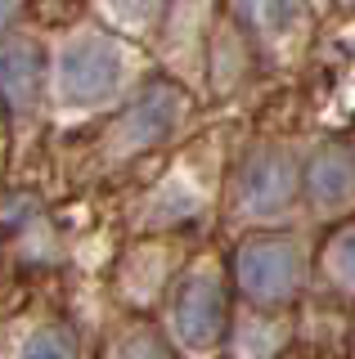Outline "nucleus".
Instances as JSON below:
<instances>
[{
  "instance_id": "f257e3e1",
  "label": "nucleus",
  "mask_w": 355,
  "mask_h": 359,
  "mask_svg": "<svg viewBox=\"0 0 355 359\" xmlns=\"http://www.w3.org/2000/svg\"><path fill=\"white\" fill-rule=\"evenodd\" d=\"M144 81L140 50L86 18L50 45V104L59 112H108Z\"/></svg>"
},
{
  "instance_id": "f03ea898",
  "label": "nucleus",
  "mask_w": 355,
  "mask_h": 359,
  "mask_svg": "<svg viewBox=\"0 0 355 359\" xmlns=\"http://www.w3.org/2000/svg\"><path fill=\"white\" fill-rule=\"evenodd\" d=\"M189 112H194V90L166 72H153L104 117V126L95 135V153L104 157V166L140 162V157L166 149L185 130Z\"/></svg>"
},
{
  "instance_id": "7ed1b4c3",
  "label": "nucleus",
  "mask_w": 355,
  "mask_h": 359,
  "mask_svg": "<svg viewBox=\"0 0 355 359\" xmlns=\"http://www.w3.org/2000/svg\"><path fill=\"white\" fill-rule=\"evenodd\" d=\"M229 274L212 261H194L171 278L166 292V328L171 346L189 355H216L229 341L234 328V297H229Z\"/></svg>"
},
{
  "instance_id": "20e7f679",
  "label": "nucleus",
  "mask_w": 355,
  "mask_h": 359,
  "mask_svg": "<svg viewBox=\"0 0 355 359\" xmlns=\"http://www.w3.org/2000/svg\"><path fill=\"white\" fill-rule=\"evenodd\" d=\"M229 283L248 306L257 310H279L302 292L306 283V252L293 233L257 229L239 238L229 256Z\"/></svg>"
},
{
  "instance_id": "39448f33",
  "label": "nucleus",
  "mask_w": 355,
  "mask_h": 359,
  "mask_svg": "<svg viewBox=\"0 0 355 359\" xmlns=\"http://www.w3.org/2000/svg\"><path fill=\"white\" fill-rule=\"evenodd\" d=\"M229 198L243 220H274L302 198V162L283 144H252L229 175Z\"/></svg>"
},
{
  "instance_id": "423d86ee",
  "label": "nucleus",
  "mask_w": 355,
  "mask_h": 359,
  "mask_svg": "<svg viewBox=\"0 0 355 359\" xmlns=\"http://www.w3.org/2000/svg\"><path fill=\"white\" fill-rule=\"evenodd\" d=\"M50 108V45L27 27L0 36V112L14 121H36Z\"/></svg>"
},
{
  "instance_id": "0eeeda50",
  "label": "nucleus",
  "mask_w": 355,
  "mask_h": 359,
  "mask_svg": "<svg viewBox=\"0 0 355 359\" xmlns=\"http://www.w3.org/2000/svg\"><path fill=\"white\" fill-rule=\"evenodd\" d=\"M225 14L234 18V27L248 36V45L257 50V59L297 45L310 27L306 0H225Z\"/></svg>"
},
{
  "instance_id": "6e6552de",
  "label": "nucleus",
  "mask_w": 355,
  "mask_h": 359,
  "mask_svg": "<svg viewBox=\"0 0 355 359\" xmlns=\"http://www.w3.org/2000/svg\"><path fill=\"white\" fill-rule=\"evenodd\" d=\"M302 194L310 198V207L319 211H342L355 198V149L342 140H328L310 153V162L302 166Z\"/></svg>"
},
{
  "instance_id": "1a4fd4ad",
  "label": "nucleus",
  "mask_w": 355,
  "mask_h": 359,
  "mask_svg": "<svg viewBox=\"0 0 355 359\" xmlns=\"http://www.w3.org/2000/svg\"><path fill=\"white\" fill-rule=\"evenodd\" d=\"M171 5L175 0H95V22L144 50V45H158Z\"/></svg>"
},
{
  "instance_id": "9d476101",
  "label": "nucleus",
  "mask_w": 355,
  "mask_h": 359,
  "mask_svg": "<svg viewBox=\"0 0 355 359\" xmlns=\"http://www.w3.org/2000/svg\"><path fill=\"white\" fill-rule=\"evenodd\" d=\"M18 359H81V346L68 323H36L18 341Z\"/></svg>"
},
{
  "instance_id": "9b49d317",
  "label": "nucleus",
  "mask_w": 355,
  "mask_h": 359,
  "mask_svg": "<svg viewBox=\"0 0 355 359\" xmlns=\"http://www.w3.org/2000/svg\"><path fill=\"white\" fill-rule=\"evenodd\" d=\"M108 359H180L171 346V337H166L162 328H153V323L135 319L126 332L113 341V355Z\"/></svg>"
},
{
  "instance_id": "f8f14e48",
  "label": "nucleus",
  "mask_w": 355,
  "mask_h": 359,
  "mask_svg": "<svg viewBox=\"0 0 355 359\" xmlns=\"http://www.w3.org/2000/svg\"><path fill=\"white\" fill-rule=\"evenodd\" d=\"M324 269H328V278L337 287L355 292V220L342 224V229L324 243Z\"/></svg>"
},
{
  "instance_id": "ddd939ff",
  "label": "nucleus",
  "mask_w": 355,
  "mask_h": 359,
  "mask_svg": "<svg viewBox=\"0 0 355 359\" xmlns=\"http://www.w3.org/2000/svg\"><path fill=\"white\" fill-rule=\"evenodd\" d=\"M27 9H32V0H0V36L14 32V27H23Z\"/></svg>"
},
{
  "instance_id": "4468645a",
  "label": "nucleus",
  "mask_w": 355,
  "mask_h": 359,
  "mask_svg": "<svg viewBox=\"0 0 355 359\" xmlns=\"http://www.w3.org/2000/svg\"><path fill=\"white\" fill-rule=\"evenodd\" d=\"M5 130H9V117H5V112H0V140H5Z\"/></svg>"
},
{
  "instance_id": "2eb2a0df",
  "label": "nucleus",
  "mask_w": 355,
  "mask_h": 359,
  "mask_svg": "<svg viewBox=\"0 0 355 359\" xmlns=\"http://www.w3.org/2000/svg\"><path fill=\"white\" fill-rule=\"evenodd\" d=\"M347 5H355V0H347Z\"/></svg>"
}]
</instances>
